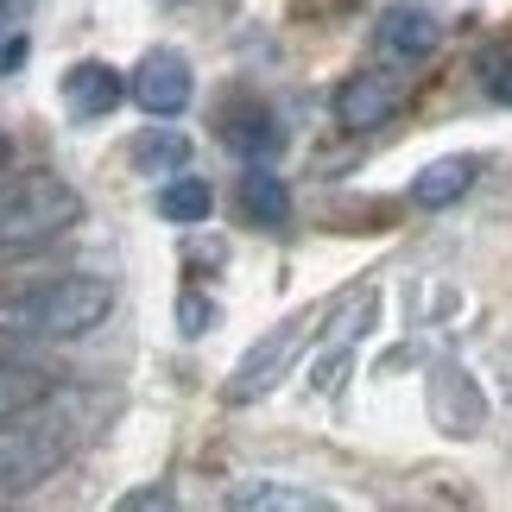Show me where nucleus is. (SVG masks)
Listing matches in <instances>:
<instances>
[{
  "mask_svg": "<svg viewBox=\"0 0 512 512\" xmlns=\"http://www.w3.org/2000/svg\"><path fill=\"white\" fill-rule=\"evenodd\" d=\"M114 317V279L102 272H57L0 298V336L13 342H83Z\"/></svg>",
  "mask_w": 512,
  "mask_h": 512,
  "instance_id": "1",
  "label": "nucleus"
},
{
  "mask_svg": "<svg viewBox=\"0 0 512 512\" xmlns=\"http://www.w3.org/2000/svg\"><path fill=\"white\" fill-rule=\"evenodd\" d=\"M76 215H83V196H76L70 177L57 171H13L0 184V253H26L57 241Z\"/></svg>",
  "mask_w": 512,
  "mask_h": 512,
  "instance_id": "2",
  "label": "nucleus"
},
{
  "mask_svg": "<svg viewBox=\"0 0 512 512\" xmlns=\"http://www.w3.org/2000/svg\"><path fill=\"white\" fill-rule=\"evenodd\" d=\"M70 456L64 418H19V430H0V494H32L57 462Z\"/></svg>",
  "mask_w": 512,
  "mask_h": 512,
  "instance_id": "3",
  "label": "nucleus"
},
{
  "mask_svg": "<svg viewBox=\"0 0 512 512\" xmlns=\"http://www.w3.org/2000/svg\"><path fill=\"white\" fill-rule=\"evenodd\" d=\"M437 45H443V19L430 13L424 0H392V7H380V19H373V51H380L386 64H424Z\"/></svg>",
  "mask_w": 512,
  "mask_h": 512,
  "instance_id": "4",
  "label": "nucleus"
},
{
  "mask_svg": "<svg viewBox=\"0 0 512 512\" xmlns=\"http://www.w3.org/2000/svg\"><path fill=\"white\" fill-rule=\"evenodd\" d=\"M310 317H291V323H279L272 336H260L247 354H241V367H234V380H228V405H247V399H260V392H272L279 386V373L291 367V354L304 348V329Z\"/></svg>",
  "mask_w": 512,
  "mask_h": 512,
  "instance_id": "5",
  "label": "nucleus"
},
{
  "mask_svg": "<svg viewBox=\"0 0 512 512\" xmlns=\"http://www.w3.org/2000/svg\"><path fill=\"white\" fill-rule=\"evenodd\" d=\"M127 95L146 114H159V121H177V114L190 108V95H196V76H190V64L177 51H146L140 64H133V76H127Z\"/></svg>",
  "mask_w": 512,
  "mask_h": 512,
  "instance_id": "6",
  "label": "nucleus"
},
{
  "mask_svg": "<svg viewBox=\"0 0 512 512\" xmlns=\"http://www.w3.org/2000/svg\"><path fill=\"white\" fill-rule=\"evenodd\" d=\"M399 102H405V83L392 70H354L336 89V127L342 133H373L399 114Z\"/></svg>",
  "mask_w": 512,
  "mask_h": 512,
  "instance_id": "7",
  "label": "nucleus"
},
{
  "mask_svg": "<svg viewBox=\"0 0 512 512\" xmlns=\"http://www.w3.org/2000/svg\"><path fill=\"white\" fill-rule=\"evenodd\" d=\"M234 209H241V222L260 228V234L285 228V222H291V190H285V177L272 171L266 159H247V171L234 177Z\"/></svg>",
  "mask_w": 512,
  "mask_h": 512,
  "instance_id": "8",
  "label": "nucleus"
},
{
  "mask_svg": "<svg viewBox=\"0 0 512 512\" xmlns=\"http://www.w3.org/2000/svg\"><path fill=\"white\" fill-rule=\"evenodd\" d=\"M57 95H64V114L70 121H108L114 108H121V70L108 64H70L64 83H57Z\"/></svg>",
  "mask_w": 512,
  "mask_h": 512,
  "instance_id": "9",
  "label": "nucleus"
},
{
  "mask_svg": "<svg viewBox=\"0 0 512 512\" xmlns=\"http://www.w3.org/2000/svg\"><path fill=\"white\" fill-rule=\"evenodd\" d=\"M57 373L45 361H32V354H0V424H19L26 411H38L51 399Z\"/></svg>",
  "mask_w": 512,
  "mask_h": 512,
  "instance_id": "10",
  "label": "nucleus"
},
{
  "mask_svg": "<svg viewBox=\"0 0 512 512\" xmlns=\"http://www.w3.org/2000/svg\"><path fill=\"white\" fill-rule=\"evenodd\" d=\"M475 171H481V159H468V152L430 159L418 177H411V203H418V209H449V203H462V196L475 190Z\"/></svg>",
  "mask_w": 512,
  "mask_h": 512,
  "instance_id": "11",
  "label": "nucleus"
},
{
  "mask_svg": "<svg viewBox=\"0 0 512 512\" xmlns=\"http://www.w3.org/2000/svg\"><path fill=\"white\" fill-rule=\"evenodd\" d=\"M222 146L228 152H241V159H272V152L285 146V133H279V114L260 108V102H241V108H228L222 114Z\"/></svg>",
  "mask_w": 512,
  "mask_h": 512,
  "instance_id": "12",
  "label": "nucleus"
},
{
  "mask_svg": "<svg viewBox=\"0 0 512 512\" xmlns=\"http://www.w3.org/2000/svg\"><path fill=\"white\" fill-rule=\"evenodd\" d=\"M152 209H159L171 228H203V222H209V209H215V190L203 184V177L177 171V177H165V184H159Z\"/></svg>",
  "mask_w": 512,
  "mask_h": 512,
  "instance_id": "13",
  "label": "nucleus"
},
{
  "mask_svg": "<svg viewBox=\"0 0 512 512\" xmlns=\"http://www.w3.org/2000/svg\"><path fill=\"white\" fill-rule=\"evenodd\" d=\"M228 506H241V512H329L336 500L310 494V487H291V481H247L228 494Z\"/></svg>",
  "mask_w": 512,
  "mask_h": 512,
  "instance_id": "14",
  "label": "nucleus"
},
{
  "mask_svg": "<svg viewBox=\"0 0 512 512\" xmlns=\"http://www.w3.org/2000/svg\"><path fill=\"white\" fill-rule=\"evenodd\" d=\"M184 159H190V140H184V133H171V127L146 133V140L133 146V165L152 171V177H171V165H184Z\"/></svg>",
  "mask_w": 512,
  "mask_h": 512,
  "instance_id": "15",
  "label": "nucleus"
},
{
  "mask_svg": "<svg viewBox=\"0 0 512 512\" xmlns=\"http://www.w3.org/2000/svg\"><path fill=\"white\" fill-rule=\"evenodd\" d=\"M475 76H481L487 102L512 108V45H487V51H481V64H475Z\"/></svg>",
  "mask_w": 512,
  "mask_h": 512,
  "instance_id": "16",
  "label": "nucleus"
},
{
  "mask_svg": "<svg viewBox=\"0 0 512 512\" xmlns=\"http://www.w3.org/2000/svg\"><path fill=\"white\" fill-rule=\"evenodd\" d=\"M209 323H215V304L184 291V298H177V329H184V336H209Z\"/></svg>",
  "mask_w": 512,
  "mask_h": 512,
  "instance_id": "17",
  "label": "nucleus"
}]
</instances>
